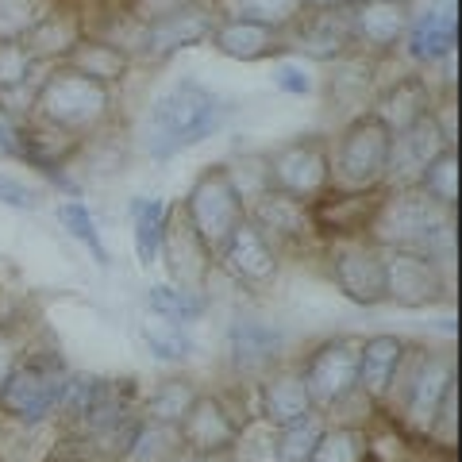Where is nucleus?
Returning <instances> with one entry per match:
<instances>
[{
    "label": "nucleus",
    "instance_id": "1",
    "mask_svg": "<svg viewBox=\"0 0 462 462\" xmlns=\"http://www.w3.org/2000/svg\"><path fill=\"white\" fill-rule=\"evenodd\" d=\"M224 124V100L216 97L205 81L181 78L170 85L151 105L147 124H143V143L151 158H173L185 147L205 143Z\"/></svg>",
    "mask_w": 462,
    "mask_h": 462
},
{
    "label": "nucleus",
    "instance_id": "2",
    "mask_svg": "<svg viewBox=\"0 0 462 462\" xmlns=\"http://www.w3.org/2000/svg\"><path fill=\"white\" fill-rule=\"evenodd\" d=\"M389 151L393 132L378 112H358L339 132V143L331 151V181L343 193H370L389 178Z\"/></svg>",
    "mask_w": 462,
    "mask_h": 462
},
{
    "label": "nucleus",
    "instance_id": "3",
    "mask_svg": "<svg viewBox=\"0 0 462 462\" xmlns=\"http://www.w3.org/2000/svg\"><path fill=\"white\" fill-rule=\"evenodd\" d=\"M32 108L42 124L54 127V132L85 135L108 120L112 97H108V85L81 78L69 66H58V69H51V78L39 85Z\"/></svg>",
    "mask_w": 462,
    "mask_h": 462
},
{
    "label": "nucleus",
    "instance_id": "4",
    "mask_svg": "<svg viewBox=\"0 0 462 462\" xmlns=\"http://www.w3.org/2000/svg\"><path fill=\"white\" fill-rule=\"evenodd\" d=\"M451 220V208L436 205L420 185H409V189H397L378 200V208L370 216L366 239L378 243V247H404L416 251L420 243H431L436 236H443Z\"/></svg>",
    "mask_w": 462,
    "mask_h": 462
},
{
    "label": "nucleus",
    "instance_id": "5",
    "mask_svg": "<svg viewBox=\"0 0 462 462\" xmlns=\"http://www.w3.org/2000/svg\"><path fill=\"white\" fill-rule=\"evenodd\" d=\"M181 205L212 258H220L231 231L247 220V200H243L236 178H231V166H205Z\"/></svg>",
    "mask_w": 462,
    "mask_h": 462
},
{
    "label": "nucleus",
    "instance_id": "6",
    "mask_svg": "<svg viewBox=\"0 0 462 462\" xmlns=\"http://www.w3.org/2000/svg\"><path fill=\"white\" fill-rule=\"evenodd\" d=\"M270 189L297 200H316L331 185V151L324 135H300L266 158Z\"/></svg>",
    "mask_w": 462,
    "mask_h": 462
},
{
    "label": "nucleus",
    "instance_id": "7",
    "mask_svg": "<svg viewBox=\"0 0 462 462\" xmlns=\"http://www.w3.org/2000/svg\"><path fill=\"white\" fill-rule=\"evenodd\" d=\"M358 355H363V339L358 336H336L309 355V363L300 366V382H305L312 409H336L343 397L355 393Z\"/></svg>",
    "mask_w": 462,
    "mask_h": 462
},
{
    "label": "nucleus",
    "instance_id": "8",
    "mask_svg": "<svg viewBox=\"0 0 462 462\" xmlns=\"http://www.w3.org/2000/svg\"><path fill=\"white\" fill-rule=\"evenodd\" d=\"M62 389H66L62 370H51L42 358H23V363H12L5 382H0V409H5L12 420L39 424L51 416L58 397H62Z\"/></svg>",
    "mask_w": 462,
    "mask_h": 462
},
{
    "label": "nucleus",
    "instance_id": "9",
    "mask_svg": "<svg viewBox=\"0 0 462 462\" xmlns=\"http://www.w3.org/2000/svg\"><path fill=\"white\" fill-rule=\"evenodd\" d=\"M328 263L346 300H355V305H382L385 300V247L370 243L366 236L336 239Z\"/></svg>",
    "mask_w": 462,
    "mask_h": 462
},
{
    "label": "nucleus",
    "instance_id": "10",
    "mask_svg": "<svg viewBox=\"0 0 462 462\" xmlns=\"http://www.w3.org/2000/svg\"><path fill=\"white\" fill-rule=\"evenodd\" d=\"M285 42H289V51L309 54L316 62L351 58V51H358L351 5L346 8H305L293 27H285Z\"/></svg>",
    "mask_w": 462,
    "mask_h": 462
},
{
    "label": "nucleus",
    "instance_id": "11",
    "mask_svg": "<svg viewBox=\"0 0 462 462\" xmlns=\"http://www.w3.org/2000/svg\"><path fill=\"white\" fill-rule=\"evenodd\" d=\"M158 263L166 266L170 282L181 285V289H197L208 282V270H212V254L208 247L200 243L197 227L189 220V212L178 200V205H166V227H162V247H158Z\"/></svg>",
    "mask_w": 462,
    "mask_h": 462
},
{
    "label": "nucleus",
    "instance_id": "12",
    "mask_svg": "<svg viewBox=\"0 0 462 462\" xmlns=\"http://www.w3.org/2000/svg\"><path fill=\"white\" fill-rule=\"evenodd\" d=\"M447 297V278L439 263L424 251H404L397 247L385 254V300L401 309H428Z\"/></svg>",
    "mask_w": 462,
    "mask_h": 462
},
{
    "label": "nucleus",
    "instance_id": "13",
    "mask_svg": "<svg viewBox=\"0 0 462 462\" xmlns=\"http://www.w3.org/2000/svg\"><path fill=\"white\" fill-rule=\"evenodd\" d=\"M216 16L205 8V5H193L185 12H173V16H162L154 23H143V35H139V54L147 62H166L178 51L185 47H197V42H208V32H212Z\"/></svg>",
    "mask_w": 462,
    "mask_h": 462
},
{
    "label": "nucleus",
    "instance_id": "14",
    "mask_svg": "<svg viewBox=\"0 0 462 462\" xmlns=\"http://www.w3.org/2000/svg\"><path fill=\"white\" fill-rule=\"evenodd\" d=\"M208 47L216 54L231 58V62H263V58L285 54L289 42L282 27H266V23L239 20V16H220L208 32Z\"/></svg>",
    "mask_w": 462,
    "mask_h": 462
},
{
    "label": "nucleus",
    "instance_id": "15",
    "mask_svg": "<svg viewBox=\"0 0 462 462\" xmlns=\"http://www.w3.org/2000/svg\"><path fill=\"white\" fill-rule=\"evenodd\" d=\"M220 263H224V270L231 273V278H239L243 285H270L282 270L273 243L263 236V227H258L251 216L231 231L227 247L220 251Z\"/></svg>",
    "mask_w": 462,
    "mask_h": 462
},
{
    "label": "nucleus",
    "instance_id": "16",
    "mask_svg": "<svg viewBox=\"0 0 462 462\" xmlns=\"http://www.w3.org/2000/svg\"><path fill=\"white\" fill-rule=\"evenodd\" d=\"M181 443L189 455H227L239 443V424L227 416L224 401L197 393L189 412L181 416Z\"/></svg>",
    "mask_w": 462,
    "mask_h": 462
},
{
    "label": "nucleus",
    "instance_id": "17",
    "mask_svg": "<svg viewBox=\"0 0 462 462\" xmlns=\"http://www.w3.org/2000/svg\"><path fill=\"white\" fill-rule=\"evenodd\" d=\"M355 42L363 51H393L409 35L412 23V0H358L351 5Z\"/></svg>",
    "mask_w": 462,
    "mask_h": 462
},
{
    "label": "nucleus",
    "instance_id": "18",
    "mask_svg": "<svg viewBox=\"0 0 462 462\" xmlns=\"http://www.w3.org/2000/svg\"><path fill=\"white\" fill-rule=\"evenodd\" d=\"M451 389H455V363L447 355L424 351L420 366H416V378L409 385V397H404V420L420 431H431V424L439 416V404Z\"/></svg>",
    "mask_w": 462,
    "mask_h": 462
},
{
    "label": "nucleus",
    "instance_id": "19",
    "mask_svg": "<svg viewBox=\"0 0 462 462\" xmlns=\"http://www.w3.org/2000/svg\"><path fill=\"white\" fill-rule=\"evenodd\" d=\"M89 35L85 32L81 12L69 0H54V5L35 20V27L23 35V47L35 62H62V58Z\"/></svg>",
    "mask_w": 462,
    "mask_h": 462
},
{
    "label": "nucleus",
    "instance_id": "20",
    "mask_svg": "<svg viewBox=\"0 0 462 462\" xmlns=\"http://www.w3.org/2000/svg\"><path fill=\"white\" fill-rule=\"evenodd\" d=\"M247 216L263 227V236L273 243V239H305L312 236V212L305 200L297 197H285L278 189H266L258 193L251 205H247Z\"/></svg>",
    "mask_w": 462,
    "mask_h": 462
},
{
    "label": "nucleus",
    "instance_id": "21",
    "mask_svg": "<svg viewBox=\"0 0 462 462\" xmlns=\"http://www.w3.org/2000/svg\"><path fill=\"white\" fill-rule=\"evenodd\" d=\"M258 409H263V420L270 428H285V424L300 420V416H309L312 404L305 393V382H300V370H293V366L273 370L263 385V393H258Z\"/></svg>",
    "mask_w": 462,
    "mask_h": 462
},
{
    "label": "nucleus",
    "instance_id": "22",
    "mask_svg": "<svg viewBox=\"0 0 462 462\" xmlns=\"http://www.w3.org/2000/svg\"><path fill=\"white\" fill-rule=\"evenodd\" d=\"M431 108H436V100H431L428 81L420 74H404L378 97V108L374 112H378L382 120L389 124V132L397 135V132H404V127L420 124Z\"/></svg>",
    "mask_w": 462,
    "mask_h": 462
},
{
    "label": "nucleus",
    "instance_id": "23",
    "mask_svg": "<svg viewBox=\"0 0 462 462\" xmlns=\"http://www.w3.org/2000/svg\"><path fill=\"white\" fill-rule=\"evenodd\" d=\"M62 66H69L74 74L93 78V81H100V85H116V81L127 78V69H132V54H127L120 42L85 35L78 47L62 58Z\"/></svg>",
    "mask_w": 462,
    "mask_h": 462
},
{
    "label": "nucleus",
    "instance_id": "24",
    "mask_svg": "<svg viewBox=\"0 0 462 462\" xmlns=\"http://www.w3.org/2000/svg\"><path fill=\"white\" fill-rule=\"evenodd\" d=\"M455 42H458L455 0H443V8H431L416 23H409V54L416 58V62H439V58H451Z\"/></svg>",
    "mask_w": 462,
    "mask_h": 462
},
{
    "label": "nucleus",
    "instance_id": "25",
    "mask_svg": "<svg viewBox=\"0 0 462 462\" xmlns=\"http://www.w3.org/2000/svg\"><path fill=\"white\" fill-rule=\"evenodd\" d=\"M404 355V339L397 336H370L363 339V355H358V382L355 389L370 401H382L389 382H393V370Z\"/></svg>",
    "mask_w": 462,
    "mask_h": 462
},
{
    "label": "nucleus",
    "instance_id": "26",
    "mask_svg": "<svg viewBox=\"0 0 462 462\" xmlns=\"http://www.w3.org/2000/svg\"><path fill=\"white\" fill-rule=\"evenodd\" d=\"M278 346H282V331L263 320H239L231 328V355H236V363L243 370H258L273 363Z\"/></svg>",
    "mask_w": 462,
    "mask_h": 462
},
{
    "label": "nucleus",
    "instance_id": "27",
    "mask_svg": "<svg viewBox=\"0 0 462 462\" xmlns=\"http://www.w3.org/2000/svg\"><path fill=\"white\" fill-rule=\"evenodd\" d=\"M132 224H135V254L139 266L151 270L158 263V247H162V227H166V200H151V197H135L132 205Z\"/></svg>",
    "mask_w": 462,
    "mask_h": 462
},
{
    "label": "nucleus",
    "instance_id": "28",
    "mask_svg": "<svg viewBox=\"0 0 462 462\" xmlns=\"http://www.w3.org/2000/svg\"><path fill=\"white\" fill-rule=\"evenodd\" d=\"M147 305L154 316H162V320H173V324H189V320H200V316L208 312V300L205 293H197V289H181V285H151L147 289Z\"/></svg>",
    "mask_w": 462,
    "mask_h": 462
},
{
    "label": "nucleus",
    "instance_id": "29",
    "mask_svg": "<svg viewBox=\"0 0 462 462\" xmlns=\"http://www.w3.org/2000/svg\"><path fill=\"white\" fill-rule=\"evenodd\" d=\"M185 455L181 431L178 424H158L151 420L147 428H139L132 436V451H127V462H178Z\"/></svg>",
    "mask_w": 462,
    "mask_h": 462
},
{
    "label": "nucleus",
    "instance_id": "30",
    "mask_svg": "<svg viewBox=\"0 0 462 462\" xmlns=\"http://www.w3.org/2000/svg\"><path fill=\"white\" fill-rule=\"evenodd\" d=\"M420 189L443 208H455L458 200V154L455 147H439L420 166Z\"/></svg>",
    "mask_w": 462,
    "mask_h": 462
},
{
    "label": "nucleus",
    "instance_id": "31",
    "mask_svg": "<svg viewBox=\"0 0 462 462\" xmlns=\"http://www.w3.org/2000/svg\"><path fill=\"white\" fill-rule=\"evenodd\" d=\"M224 16H239V20H254L266 27H293L305 12V0H220Z\"/></svg>",
    "mask_w": 462,
    "mask_h": 462
},
{
    "label": "nucleus",
    "instance_id": "32",
    "mask_svg": "<svg viewBox=\"0 0 462 462\" xmlns=\"http://www.w3.org/2000/svg\"><path fill=\"white\" fill-rule=\"evenodd\" d=\"M320 436H324V424L316 412L278 428V436H273V462H309Z\"/></svg>",
    "mask_w": 462,
    "mask_h": 462
},
{
    "label": "nucleus",
    "instance_id": "33",
    "mask_svg": "<svg viewBox=\"0 0 462 462\" xmlns=\"http://www.w3.org/2000/svg\"><path fill=\"white\" fill-rule=\"evenodd\" d=\"M139 336H143V343H147V351L154 358H162V363H185L189 351H193L189 336H185L173 320H162V316H154V312L139 324Z\"/></svg>",
    "mask_w": 462,
    "mask_h": 462
},
{
    "label": "nucleus",
    "instance_id": "34",
    "mask_svg": "<svg viewBox=\"0 0 462 462\" xmlns=\"http://www.w3.org/2000/svg\"><path fill=\"white\" fill-rule=\"evenodd\" d=\"M193 385L189 382H181V378H170V382H162L151 393V401H147V416L151 420H158V424H181V416L189 412V404H193Z\"/></svg>",
    "mask_w": 462,
    "mask_h": 462
},
{
    "label": "nucleus",
    "instance_id": "35",
    "mask_svg": "<svg viewBox=\"0 0 462 462\" xmlns=\"http://www.w3.org/2000/svg\"><path fill=\"white\" fill-rule=\"evenodd\" d=\"M54 0H0V42H23Z\"/></svg>",
    "mask_w": 462,
    "mask_h": 462
},
{
    "label": "nucleus",
    "instance_id": "36",
    "mask_svg": "<svg viewBox=\"0 0 462 462\" xmlns=\"http://www.w3.org/2000/svg\"><path fill=\"white\" fill-rule=\"evenodd\" d=\"M58 224H62L78 243H85V247L93 251L97 266H108V247L100 243V231H97L93 216H89V208H85L81 200H66V205L58 208Z\"/></svg>",
    "mask_w": 462,
    "mask_h": 462
},
{
    "label": "nucleus",
    "instance_id": "37",
    "mask_svg": "<svg viewBox=\"0 0 462 462\" xmlns=\"http://www.w3.org/2000/svg\"><path fill=\"white\" fill-rule=\"evenodd\" d=\"M363 455H366V436L363 431L339 428V431H324L309 462H363Z\"/></svg>",
    "mask_w": 462,
    "mask_h": 462
},
{
    "label": "nucleus",
    "instance_id": "38",
    "mask_svg": "<svg viewBox=\"0 0 462 462\" xmlns=\"http://www.w3.org/2000/svg\"><path fill=\"white\" fill-rule=\"evenodd\" d=\"M35 58L27 54L23 42H0V93H16L32 78Z\"/></svg>",
    "mask_w": 462,
    "mask_h": 462
},
{
    "label": "nucleus",
    "instance_id": "39",
    "mask_svg": "<svg viewBox=\"0 0 462 462\" xmlns=\"http://www.w3.org/2000/svg\"><path fill=\"white\" fill-rule=\"evenodd\" d=\"M127 5V16L139 20V23H154L162 16H173V12H185L193 5H205V0H124Z\"/></svg>",
    "mask_w": 462,
    "mask_h": 462
},
{
    "label": "nucleus",
    "instance_id": "40",
    "mask_svg": "<svg viewBox=\"0 0 462 462\" xmlns=\"http://www.w3.org/2000/svg\"><path fill=\"white\" fill-rule=\"evenodd\" d=\"M273 85L285 89V93H293V97H309L312 93L309 69H300L297 62H278V66H273Z\"/></svg>",
    "mask_w": 462,
    "mask_h": 462
},
{
    "label": "nucleus",
    "instance_id": "41",
    "mask_svg": "<svg viewBox=\"0 0 462 462\" xmlns=\"http://www.w3.org/2000/svg\"><path fill=\"white\" fill-rule=\"evenodd\" d=\"M0 205H12V208H39V193L27 189L23 181L5 178V173H0Z\"/></svg>",
    "mask_w": 462,
    "mask_h": 462
},
{
    "label": "nucleus",
    "instance_id": "42",
    "mask_svg": "<svg viewBox=\"0 0 462 462\" xmlns=\"http://www.w3.org/2000/svg\"><path fill=\"white\" fill-rule=\"evenodd\" d=\"M346 5H358V0H305V8H346Z\"/></svg>",
    "mask_w": 462,
    "mask_h": 462
},
{
    "label": "nucleus",
    "instance_id": "43",
    "mask_svg": "<svg viewBox=\"0 0 462 462\" xmlns=\"http://www.w3.org/2000/svg\"><path fill=\"white\" fill-rule=\"evenodd\" d=\"M178 462H231V458H224V455H189V458H178Z\"/></svg>",
    "mask_w": 462,
    "mask_h": 462
}]
</instances>
